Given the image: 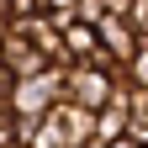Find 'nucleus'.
<instances>
[{"instance_id": "1", "label": "nucleus", "mask_w": 148, "mask_h": 148, "mask_svg": "<svg viewBox=\"0 0 148 148\" xmlns=\"http://www.w3.org/2000/svg\"><path fill=\"white\" fill-rule=\"evenodd\" d=\"M64 69H69V64H48L42 74L11 79V95H5L11 116H48V111H53V101L64 95Z\"/></svg>"}, {"instance_id": "2", "label": "nucleus", "mask_w": 148, "mask_h": 148, "mask_svg": "<svg viewBox=\"0 0 148 148\" xmlns=\"http://www.w3.org/2000/svg\"><path fill=\"white\" fill-rule=\"evenodd\" d=\"M116 85H122V74H116V69L90 64V58H79V64H69V69H64V95H69V101H79V106H90V111H101L111 95H116Z\"/></svg>"}, {"instance_id": "3", "label": "nucleus", "mask_w": 148, "mask_h": 148, "mask_svg": "<svg viewBox=\"0 0 148 148\" xmlns=\"http://www.w3.org/2000/svg\"><path fill=\"white\" fill-rule=\"evenodd\" d=\"M48 122H53V132H58V148H95V111L90 106L58 95L53 111H48Z\"/></svg>"}, {"instance_id": "4", "label": "nucleus", "mask_w": 148, "mask_h": 148, "mask_svg": "<svg viewBox=\"0 0 148 148\" xmlns=\"http://www.w3.org/2000/svg\"><path fill=\"white\" fill-rule=\"evenodd\" d=\"M0 58H5V69L16 74V79H27V74H42V69H48V53L37 48L21 27H11L5 37H0Z\"/></svg>"}, {"instance_id": "5", "label": "nucleus", "mask_w": 148, "mask_h": 148, "mask_svg": "<svg viewBox=\"0 0 148 148\" xmlns=\"http://www.w3.org/2000/svg\"><path fill=\"white\" fill-rule=\"evenodd\" d=\"M95 32H101V48L111 53V58H116V69L132 58V53H138V42H143V37H138V27L127 21L122 11H106L101 21H95Z\"/></svg>"}, {"instance_id": "6", "label": "nucleus", "mask_w": 148, "mask_h": 148, "mask_svg": "<svg viewBox=\"0 0 148 148\" xmlns=\"http://www.w3.org/2000/svg\"><path fill=\"white\" fill-rule=\"evenodd\" d=\"M64 53H69V64H79V58L95 64V53H101V32H95V21L69 16V21H64Z\"/></svg>"}, {"instance_id": "7", "label": "nucleus", "mask_w": 148, "mask_h": 148, "mask_svg": "<svg viewBox=\"0 0 148 148\" xmlns=\"http://www.w3.org/2000/svg\"><path fill=\"white\" fill-rule=\"evenodd\" d=\"M122 79H127V85H138V90H148V37L138 42V53H132V58L122 64Z\"/></svg>"}, {"instance_id": "8", "label": "nucleus", "mask_w": 148, "mask_h": 148, "mask_svg": "<svg viewBox=\"0 0 148 148\" xmlns=\"http://www.w3.org/2000/svg\"><path fill=\"white\" fill-rule=\"evenodd\" d=\"M122 16L138 27V37H148V0H127V5H122Z\"/></svg>"}, {"instance_id": "9", "label": "nucleus", "mask_w": 148, "mask_h": 148, "mask_svg": "<svg viewBox=\"0 0 148 148\" xmlns=\"http://www.w3.org/2000/svg\"><path fill=\"white\" fill-rule=\"evenodd\" d=\"M106 11H111V0H74V16L79 21H101Z\"/></svg>"}, {"instance_id": "10", "label": "nucleus", "mask_w": 148, "mask_h": 148, "mask_svg": "<svg viewBox=\"0 0 148 148\" xmlns=\"http://www.w3.org/2000/svg\"><path fill=\"white\" fill-rule=\"evenodd\" d=\"M42 11V0H5V16L11 21H27V16H37Z\"/></svg>"}, {"instance_id": "11", "label": "nucleus", "mask_w": 148, "mask_h": 148, "mask_svg": "<svg viewBox=\"0 0 148 148\" xmlns=\"http://www.w3.org/2000/svg\"><path fill=\"white\" fill-rule=\"evenodd\" d=\"M11 79H16V74L5 69V58H0V106H5V95H11Z\"/></svg>"}, {"instance_id": "12", "label": "nucleus", "mask_w": 148, "mask_h": 148, "mask_svg": "<svg viewBox=\"0 0 148 148\" xmlns=\"http://www.w3.org/2000/svg\"><path fill=\"white\" fill-rule=\"evenodd\" d=\"M101 148H143V143H138V138H127V132H122V138H111V143H101Z\"/></svg>"}, {"instance_id": "13", "label": "nucleus", "mask_w": 148, "mask_h": 148, "mask_svg": "<svg viewBox=\"0 0 148 148\" xmlns=\"http://www.w3.org/2000/svg\"><path fill=\"white\" fill-rule=\"evenodd\" d=\"M42 11H74V0H42Z\"/></svg>"}, {"instance_id": "14", "label": "nucleus", "mask_w": 148, "mask_h": 148, "mask_svg": "<svg viewBox=\"0 0 148 148\" xmlns=\"http://www.w3.org/2000/svg\"><path fill=\"white\" fill-rule=\"evenodd\" d=\"M5 32H11V16H5V11H0V37H5Z\"/></svg>"}]
</instances>
